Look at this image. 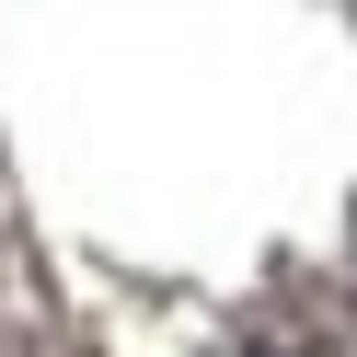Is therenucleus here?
Segmentation results:
<instances>
[{
    "label": "nucleus",
    "instance_id": "obj_1",
    "mask_svg": "<svg viewBox=\"0 0 357 357\" xmlns=\"http://www.w3.org/2000/svg\"><path fill=\"white\" fill-rule=\"evenodd\" d=\"M242 357H311V346H242Z\"/></svg>",
    "mask_w": 357,
    "mask_h": 357
}]
</instances>
